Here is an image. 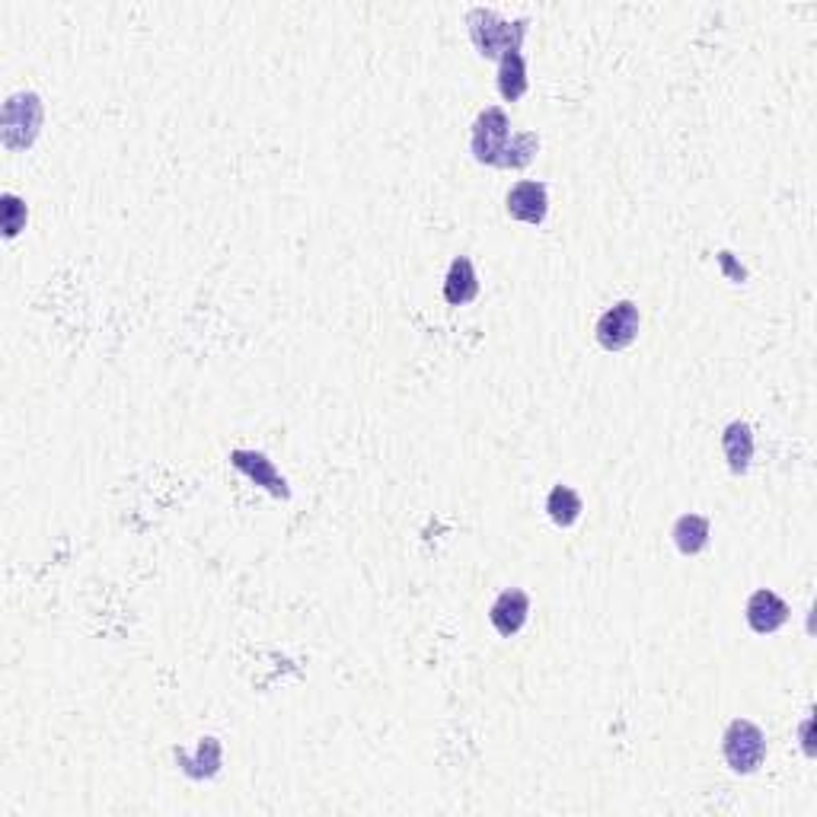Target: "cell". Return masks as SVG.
Masks as SVG:
<instances>
[{
    "label": "cell",
    "instance_id": "obj_1",
    "mask_svg": "<svg viewBox=\"0 0 817 817\" xmlns=\"http://www.w3.org/2000/svg\"><path fill=\"white\" fill-rule=\"evenodd\" d=\"M466 26H470V39L476 45V52L483 58H505L508 52H524V39L530 32V20L517 17L508 20L502 17L495 7H473L466 13Z\"/></svg>",
    "mask_w": 817,
    "mask_h": 817
},
{
    "label": "cell",
    "instance_id": "obj_2",
    "mask_svg": "<svg viewBox=\"0 0 817 817\" xmlns=\"http://www.w3.org/2000/svg\"><path fill=\"white\" fill-rule=\"evenodd\" d=\"M45 125V103L32 90L10 93L0 109V144L10 153L30 151Z\"/></svg>",
    "mask_w": 817,
    "mask_h": 817
},
{
    "label": "cell",
    "instance_id": "obj_3",
    "mask_svg": "<svg viewBox=\"0 0 817 817\" xmlns=\"http://www.w3.org/2000/svg\"><path fill=\"white\" fill-rule=\"evenodd\" d=\"M766 731L751 719H731L722 734V760L734 776H754L766 763Z\"/></svg>",
    "mask_w": 817,
    "mask_h": 817
},
{
    "label": "cell",
    "instance_id": "obj_4",
    "mask_svg": "<svg viewBox=\"0 0 817 817\" xmlns=\"http://www.w3.org/2000/svg\"><path fill=\"white\" fill-rule=\"evenodd\" d=\"M512 144V119L502 106H485L470 128V153L476 163L505 170V153Z\"/></svg>",
    "mask_w": 817,
    "mask_h": 817
},
{
    "label": "cell",
    "instance_id": "obj_5",
    "mask_svg": "<svg viewBox=\"0 0 817 817\" xmlns=\"http://www.w3.org/2000/svg\"><path fill=\"white\" fill-rule=\"evenodd\" d=\"M638 326H642V313L638 303L623 298V301L610 303L604 313L594 323V338L604 352H626L638 338Z\"/></svg>",
    "mask_w": 817,
    "mask_h": 817
},
{
    "label": "cell",
    "instance_id": "obj_6",
    "mask_svg": "<svg viewBox=\"0 0 817 817\" xmlns=\"http://www.w3.org/2000/svg\"><path fill=\"white\" fill-rule=\"evenodd\" d=\"M505 212L517 224L540 227L549 217V189L540 180H520L505 195Z\"/></svg>",
    "mask_w": 817,
    "mask_h": 817
},
{
    "label": "cell",
    "instance_id": "obj_7",
    "mask_svg": "<svg viewBox=\"0 0 817 817\" xmlns=\"http://www.w3.org/2000/svg\"><path fill=\"white\" fill-rule=\"evenodd\" d=\"M788 616H792V606L773 588H757L744 604V620H748L751 633H757V636L780 633L788 623Z\"/></svg>",
    "mask_w": 817,
    "mask_h": 817
},
{
    "label": "cell",
    "instance_id": "obj_8",
    "mask_svg": "<svg viewBox=\"0 0 817 817\" xmlns=\"http://www.w3.org/2000/svg\"><path fill=\"white\" fill-rule=\"evenodd\" d=\"M230 463H234V470H240L249 483L266 488L272 498H291V485H288V480L278 473L275 460H269L262 451L237 448V451H230Z\"/></svg>",
    "mask_w": 817,
    "mask_h": 817
},
{
    "label": "cell",
    "instance_id": "obj_9",
    "mask_svg": "<svg viewBox=\"0 0 817 817\" xmlns=\"http://www.w3.org/2000/svg\"><path fill=\"white\" fill-rule=\"evenodd\" d=\"M530 620V594L524 588H505L492 606H488V623L502 638H515Z\"/></svg>",
    "mask_w": 817,
    "mask_h": 817
},
{
    "label": "cell",
    "instance_id": "obj_10",
    "mask_svg": "<svg viewBox=\"0 0 817 817\" xmlns=\"http://www.w3.org/2000/svg\"><path fill=\"white\" fill-rule=\"evenodd\" d=\"M722 454H725L728 470L734 476H744L754 463V454H757V438H754V428L741 419L728 422L722 428Z\"/></svg>",
    "mask_w": 817,
    "mask_h": 817
},
{
    "label": "cell",
    "instance_id": "obj_11",
    "mask_svg": "<svg viewBox=\"0 0 817 817\" xmlns=\"http://www.w3.org/2000/svg\"><path fill=\"white\" fill-rule=\"evenodd\" d=\"M480 288L483 284H480V272H476L473 259L470 256H454L451 266H448V275H444V288H441L444 301L451 307H466V303L480 298Z\"/></svg>",
    "mask_w": 817,
    "mask_h": 817
},
{
    "label": "cell",
    "instance_id": "obj_12",
    "mask_svg": "<svg viewBox=\"0 0 817 817\" xmlns=\"http://www.w3.org/2000/svg\"><path fill=\"white\" fill-rule=\"evenodd\" d=\"M670 540L677 546V552L684 556H699L709 549V540H712V520L706 515H697V512H687L674 520L670 527Z\"/></svg>",
    "mask_w": 817,
    "mask_h": 817
},
{
    "label": "cell",
    "instance_id": "obj_13",
    "mask_svg": "<svg viewBox=\"0 0 817 817\" xmlns=\"http://www.w3.org/2000/svg\"><path fill=\"white\" fill-rule=\"evenodd\" d=\"M495 87L505 103H517L530 90V77H527V58L524 52H508L505 58H498V71H495Z\"/></svg>",
    "mask_w": 817,
    "mask_h": 817
},
{
    "label": "cell",
    "instance_id": "obj_14",
    "mask_svg": "<svg viewBox=\"0 0 817 817\" xmlns=\"http://www.w3.org/2000/svg\"><path fill=\"white\" fill-rule=\"evenodd\" d=\"M176 760H180L182 773L192 776V780H212L221 773V763H224V748L217 738H202L195 754L189 751H176Z\"/></svg>",
    "mask_w": 817,
    "mask_h": 817
},
{
    "label": "cell",
    "instance_id": "obj_15",
    "mask_svg": "<svg viewBox=\"0 0 817 817\" xmlns=\"http://www.w3.org/2000/svg\"><path fill=\"white\" fill-rule=\"evenodd\" d=\"M546 515L549 520L556 524V527H576L581 515H584V498L578 495L572 485L566 483H556L549 488V495H546Z\"/></svg>",
    "mask_w": 817,
    "mask_h": 817
},
{
    "label": "cell",
    "instance_id": "obj_16",
    "mask_svg": "<svg viewBox=\"0 0 817 817\" xmlns=\"http://www.w3.org/2000/svg\"><path fill=\"white\" fill-rule=\"evenodd\" d=\"M540 153V135L537 131H517L512 135V144L505 153V170H524L537 160Z\"/></svg>",
    "mask_w": 817,
    "mask_h": 817
},
{
    "label": "cell",
    "instance_id": "obj_17",
    "mask_svg": "<svg viewBox=\"0 0 817 817\" xmlns=\"http://www.w3.org/2000/svg\"><path fill=\"white\" fill-rule=\"evenodd\" d=\"M0 208H3V237H7V240L20 237V230H23L26 221H30L26 202H23L17 192H3V195H0Z\"/></svg>",
    "mask_w": 817,
    "mask_h": 817
},
{
    "label": "cell",
    "instance_id": "obj_18",
    "mask_svg": "<svg viewBox=\"0 0 817 817\" xmlns=\"http://www.w3.org/2000/svg\"><path fill=\"white\" fill-rule=\"evenodd\" d=\"M719 266H722V272L728 275V281H734V284L748 278L744 266H741V262H738V259H734V256H731L728 249H722V252H719Z\"/></svg>",
    "mask_w": 817,
    "mask_h": 817
},
{
    "label": "cell",
    "instance_id": "obj_19",
    "mask_svg": "<svg viewBox=\"0 0 817 817\" xmlns=\"http://www.w3.org/2000/svg\"><path fill=\"white\" fill-rule=\"evenodd\" d=\"M811 725H815V719L808 716V719L802 722V744H805V754H808V757H815V744H811Z\"/></svg>",
    "mask_w": 817,
    "mask_h": 817
}]
</instances>
